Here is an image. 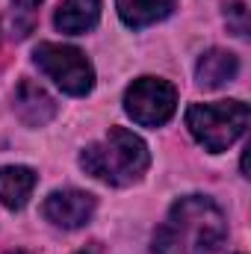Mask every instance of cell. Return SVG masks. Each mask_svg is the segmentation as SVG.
Instances as JSON below:
<instances>
[{
    "label": "cell",
    "mask_w": 251,
    "mask_h": 254,
    "mask_svg": "<svg viewBox=\"0 0 251 254\" xmlns=\"http://www.w3.org/2000/svg\"><path fill=\"white\" fill-rule=\"evenodd\" d=\"M228 237L222 210L201 195L181 198L154 234V254H219Z\"/></svg>",
    "instance_id": "cell-1"
},
{
    "label": "cell",
    "mask_w": 251,
    "mask_h": 254,
    "mask_svg": "<svg viewBox=\"0 0 251 254\" xmlns=\"http://www.w3.org/2000/svg\"><path fill=\"white\" fill-rule=\"evenodd\" d=\"M80 166L86 175L110 187H130L148 172L151 154H148V145L136 133H130L125 127H110L104 142L83 148Z\"/></svg>",
    "instance_id": "cell-2"
},
{
    "label": "cell",
    "mask_w": 251,
    "mask_h": 254,
    "mask_svg": "<svg viewBox=\"0 0 251 254\" xmlns=\"http://www.w3.org/2000/svg\"><path fill=\"white\" fill-rule=\"evenodd\" d=\"M187 127L210 154H222L246 133L249 107L243 101L192 104L187 110Z\"/></svg>",
    "instance_id": "cell-3"
},
{
    "label": "cell",
    "mask_w": 251,
    "mask_h": 254,
    "mask_svg": "<svg viewBox=\"0 0 251 254\" xmlns=\"http://www.w3.org/2000/svg\"><path fill=\"white\" fill-rule=\"evenodd\" d=\"M36 65L68 95H89L95 86V68L86 60L83 51L71 45H57V42H42L33 51Z\"/></svg>",
    "instance_id": "cell-4"
},
{
    "label": "cell",
    "mask_w": 251,
    "mask_h": 254,
    "mask_svg": "<svg viewBox=\"0 0 251 254\" xmlns=\"http://www.w3.org/2000/svg\"><path fill=\"white\" fill-rule=\"evenodd\" d=\"M125 110L136 125L160 127L178 110V89L160 77H139L125 92Z\"/></svg>",
    "instance_id": "cell-5"
},
{
    "label": "cell",
    "mask_w": 251,
    "mask_h": 254,
    "mask_svg": "<svg viewBox=\"0 0 251 254\" xmlns=\"http://www.w3.org/2000/svg\"><path fill=\"white\" fill-rule=\"evenodd\" d=\"M42 213L57 228H65V231L83 228L95 213V195L83 190H57L45 198Z\"/></svg>",
    "instance_id": "cell-6"
},
{
    "label": "cell",
    "mask_w": 251,
    "mask_h": 254,
    "mask_svg": "<svg viewBox=\"0 0 251 254\" xmlns=\"http://www.w3.org/2000/svg\"><path fill=\"white\" fill-rule=\"evenodd\" d=\"M15 113L27 127H42L57 116V101L33 80H21L15 89Z\"/></svg>",
    "instance_id": "cell-7"
},
{
    "label": "cell",
    "mask_w": 251,
    "mask_h": 254,
    "mask_svg": "<svg viewBox=\"0 0 251 254\" xmlns=\"http://www.w3.org/2000/svg\"><path fill=\"white\" fill-rule=\"evenodd\" d=\"M240 71V60L237 54L231 51H207L201 60H198V68H195V77H198V86L204 89H219L225 83H231Z\"/></svg>",
    "instance_id": "cell-8"
},
{
    "label": "cell",
    "mask_w": 251,
    "mask_h": 254,
    "mask_svg": "<svg viewBox=\"0 0 251 254\" xmlns=\"http://www.w3.org/2000/svg\"><path fill=\"white\" fill-rule=\"evenodd\" d=\"M101 18V0H65L54 15V24L60 33L68 36H80L86 30H92Z\"/></svg>",
    "instance_id": "cell-9"
},
{
    "label": "cell",
    "mask_w": 251,
    "mask_h": 254,
    "mask_svg": "<svg viewBox=\"0 0 251 254\" xmlns=\"http://www.w3.org/2000/svg\"><path fill=\"white\" fill-rule=\"evenodd\" d=\"M36 172L27 166H6L0 169V204L9 210H21L36 190Z\"/></svg>",
    "instance_id": "cell-10"
},
{
    "label": "cell",
    "mask_w": 251,
    "mask_h": 254,
    "mask_svg": "<svg viewBox=\"0 0 251 254\" xmlns=\"http://www.w3.org/2000/svg\"><path fill=\"white\" fill-rule=\"evenodd\" d=\"M178 0H116L119 15L127 27H148L172 15Z\"/></svg>",
    "instance_id": "cell-11"
},
{
    "label": "cell",
    "mask_w": 251,
    "mask_h": 254,
    "mask_svg": "<svg viewBox=\"0 0 251 254\" xmlns=\"http://www.w3.org/2000/svg\"><path fill=\"white\" fill-rule=\"evenodd\" d=\"M225 21H228V30L234 36H240V39L249 36V9H246V3H240V0L228 3L225 6Z\"/></svg>",
    "instance_id": "cell-12"
},
{
    "label": "cell",
    "mask_w": 251,
    "mask_h": 254,
    "mask_svg": "<svg viewBox=\"0 0 251 254\" xmlns=\"http://www.w3.org/2000/svg\"><path fill=\"white\" fill-rule=\"evenodd\" d=\"M18 3H21V6H24V9H33V6H39V3H42V0H18Z\"/></svg>",
    "instance_id": "cell-13"
},
{
    "label": "cell",
    "mask_w": 251,
    "mask_h": 254,
    "mask_svg": "<svg viewBox=\"0 0 251 254\" xmlns=\"http://www.w3.org/2000/svg\"><path fill=\"white\" fill-rule=\"evenodd\" d=\"M9 254H30V252H9Z\"/></svg>",
    "instance_id": "cell-14"
},
{
    "label": "cell",
    "mask_w": 251,
    "mask_h": 254,
    "mask_svg": "<svg viewBox=\"0 0 251 254\" xmlns=\"http://www.w3.org/2000/svg\"><path fill=\"white\" fill-rule=\"evenodd\" d=\"M80 254H95V252H80Z\"/></svg>",
    "instance_id": "cell-15"
}]
</instances>
